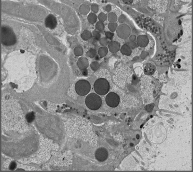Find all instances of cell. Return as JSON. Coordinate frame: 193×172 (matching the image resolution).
<instances>
[{"instance_id":"6da1fadb","label":"cell","mask_w":193,"mask_h":172,"mask_svg":"<svg viewBox=\"0 0 193 172\" xmlns=\"http://www.w3.org/2000/svg\"><path fill=\"white\" fill-rule=\"evenodd\" d=\"M2 42L5 46H12L16 42V37L12 30L8 26L2 28Z\"/></svg>"},{"instance_id":"7a4b0ae2","label":"cell","mask_w":193,"mask_h":172,"mask_svg":"<svg viewBox=\"0 0 193 172\" xmlns=\"http://www.w3.org/2000/svg\"><path fill=\"white\" fill-rule=\"evenodd\" d=\"M102 101L100 97L95 93L89 94L85 98V104L91 110H95L100 107Z\"/></svg>"},{"instance_id":"3957f363","label":"cell","mask_w":193,"mask_h":172,"mask_svg":"<svg viewBox=\"0 0 193 172\" xmlns=\"http://www.w3.org/2000/svg\"><path fill=\"white\" fill-rule=\"evenodd\" d=\"M95 91L100 95H104L107 94L110 89L109 83L105 79H99L97 80L94 85Z\"/></svg>"},{"instance_id":"277c9868","label":"cell","mask_w":193,"mask_h":172,"mask_svg":"<svg viewBox=\"0 0 193 172\" xmlns=\"http://www.w3.org/2000/svg\"><path fill=\"white\" fill-rule=\"evenodd\" d=\"M75 87L76 93L79 95L84 96L89 92L91 85L87 81L81 80L76 83Z\"/></svg>"},{"instance_id":"5b68a950","label":"cell","mask_w":193,"mask_h":172,"mask_svg":"<svg viewBox=\"0 0 193 172\" xmlns=\"http://www.w3.org/2000/svg\"><path fill=\"white\" fill-rule=\"evenodd\" d=\"M119 102V97L114 93H110L106 97V102L110 107H116L118 105Z\"/></svg>"},{"instance_id":"8992f818","label":"cell","mask_w":193,"mask_h":172,"mask_svg":"<svg viewBox=\"0 0 193 172\" xmlns=\"http://www.w3.org/2000/svg\"><path fill=\"white\" fill-rule=\"evenodd\" d=\"M108 151L104 148H99L95 153V157L99 162H104L108 158Z\"/></svg>"},{"instance_id":"52a82bcc","label":"cell","mask_w":193,"mask_h":172,"mask_svg":"<svg viewBox=\"0 0 193 172\" xmlns=\"http://www.w3.org/2000/svg\"><path fill=\"white\" fill-rule=\"evenodd\" d=\"M130 32L129 27L126 25H122L119 27L117 30V34L120 38L126 39L127 38Z\"/></svg>"},{"instance_id":"ba28073f","label":"cell","mask_w":193,"mask_h":172,"mask_svg":"<svg viewBox=\"0 0 193 172\" xmlns=\"http://www.w3.org/2000/svg\"><path fill=\"white\" fill-rule=\"evenodd\" d=\"M45 25L46 27L50 29H55L57 25L56 18L53 15H49L45 19Z\"/></svg>"},{"instance_id":"9c48e42d","label":"cell","mask_w":193,"mask_h":172,"mask_svg":"<svg viewBox=\"0 0 193 172\" xmlns=\"http://www.w3.org/2000/svg\"><path fill=\"white\" fill-rule=\"evenodd\" d=\"M149 41L147 37L145 35H141L138 37L137 44L141 47H145L148 44Z\"/></svg>"},{"instance_id":"30bf717a","label":"cell","mask_w":193,"mask_h":172,"mask_svg":"<svg viewBox=\"0 0 193 172\" xmlns=\"http://www.w3.org/2000/svg\"><path fill=\"white\" fill-rule=\"evenodd\" d=\"M155 71V67L154 65H152V64H146V66H145L144 69L145 74L148 75H150L152 74H154Z\"/></svg>"},{"instance_id":"8fae6325","label":"cell","mask_w":193,"mask_h":172,"mask_svg":"<svg viewBox=\"0 0 193 172\" xmlns=\"http://www.w3.org/2000/svg\"><path fill=\"white\" fill-rule=\"evenodd\" d=\"M109 49L112 52H116L120 49V44L116 42H112L109 44Z\"/></svg>"},{"instance_id":"7c38bea8","label":"cell","mask_w":193,"mask_h":172,"mask_svg":"<svg viewBox=\"0 0 193 172\" xmlns=\"http://www.w3.org/2000/svg\"><path fill=\"white\" fill-rule=\"evenodd\" d=\"M121 51L123 54L125 55H130L131 53V50L129 47V46L126 44H125L122 46L121 49Z\"/></svg>"},{"instance_id":"4fadbf2b","label":"cell","mask_w":193,"mask_h":172,"mask_svg":"<svg viewBox=\"0 0 193 172\" xmlns=\"http://www.w3.org/2000/svg\"><path fill=\"white\" fill-rule=\"evenodd\" d=\"M34 119V115L33 113H29L26 116V119L29 122H32Z\"/></svg>"},{"instance_id":"5bb4252c","label":"cell","mask_w":193,"mask_h":172,"mask_svg":"<svg viewBox=\"0 0 193 172\" xmlns=\"http://www.w3.org/2000/svg\"><path fill=\"white\" fill-rule=\"evenodd\" d=\"M88 20L91 23H94L96 21V19H97V17H96V16L95 15L93 14H90L89 16H88Z\"/></svg>"},{"instance_id":"9a60e30c","label":"cell","mask_w":193,"mask_h":172,"mask_svg":"<svg viewBox=\"0 0 193 172\" xmlns=\"http://www.w3.org/2000/svg\"><path fill=\"white\" fill-rule=\"evenodd\" d=\"M108 18L109 19L110 21H115L117 20V17L116 14L114 13H111L108 15Z\"/></svg>"},{"instance_id":"2e32d148","label":"cell","mask_w":193,"mask_h":172,"mask_svg":"<svg viewBox=\"0 0 193 172\" xmlns=\"http://www.w3.org/2000/svg\"><path fill=\"white\" fill-rule=\"evenodd\" d=\"M117 27V24L115 23H111L109 25V28L111 30H112L113 32L116 30V28Z\"/></svg>"},{"instance_id":"e0dca14e","label":"cell","mask_w":193,"mask_h":172,"mask_svg":"<svg viewBox=\"0 0 193 172\" xmlns=\"http://www.w3.org/2000/svg\"><path fill=\"white\" fill-rule=\"evenodd\" d=\"M107 52V49L106 48H102L100 49L99 50V54L100 55H102V54L105 55Z\"/></svg>"},{"instance_id":"ac0fdd59","label":"cell","mask_w":193,"mask_h":172,"mask_svg":"<svg viewBox=\"0 0 193 172\" xmlns=\"http://www.w3.org/2000/svg\"><path fill=\"white\" fill-rule=\"evenodd\" d=\"M81 8V11L82 12L87 13L88 11L89 10V8L87 5H83Z\"/></svg>"},{"instance_id":"d6986e66","label":"cell","mask_w":193,"mask_h":172,"mask_svg":"<svg viewBox=\"0 0 193 172\" xmlns=\"http://www.w3.org/2000/svg\"><path fill=\"white\" fill-rule=\"evenodd\" d=\"M99 19L101 21H104L106 18V16L105 14H104V13H101L99 15Z\"/></svg>"},{"instance_id":"ffe728a7","label":"cell","mask_w":193,"mask_h":172,"mask_svg":"<svg viewBox=\"0 0 193 172\" xmlns=\"http://www.w3.org/2000/svg\"><path fill=\"white\" fill-rule=\"evenodd\" d=\"M128 45L130 48H134L136 47V44L134 42H131Z\"/></svg>"},{"instance_id":"44dd1931","label":"cell","mask_w":193,"mask_h":172,"mask_svg":"<svg viewBox=\"0 0 193 172\" xmlns=\"http://www.w3.org/2000/svg\"><path fill=\"white\" fill-rule=\"evenodd\" d=\"M92 10L95 12H97L98 11V6L96 5H94L92 6Z\"/></svg>"},{"instance_id":"7402d4cb","label":"cell","mask_w":193,"mask_h":172,"mask_svg":"<svg viewBox=\"0 0 193 172\" xmlns=\"http://www.w3.org/2000/svg\"><path fill=\"white\" fill-rule=\"evenodd\" d=\"M106 36L108 37V38H110V39H111V38L113 37V36H114V34L112 33H111L110 32H107L106 33Z\"/></svg>"},{"instance_id":"603a6c76","label":"cell","mask_w":193,"mask_h":172,"mask_svg":"<svg viewBox=\"0 0 193 172\" xmlns=\"http://www.w3.org/2000/svg\"><path fill=\"white\" fill-rule=\"evenodd\" d=\"M124 3L126 4L130 5L131 3H132L133 0H123Z\"/></svg>"},{"instance_id":"cb8c5ba5","label":"cell","mask_w":193,"mask_h":172,"mask_svg":"<svg viewBox=\"0 0 193 172\" xmlns=\"http://www.w3.org/2000/svg\"><path fill=\"white\" fill-rule=\"evenodd\" d=\"M125 17L124 15H122L121 17H119V22L121 23L123 22L124 20H125Z\"/></svg>"},{"instance_id":"d4e9b609","label":"cell","mask_w":193,"mask_h":172,"mask_svg":"<svg viewBox=\"0 0 193 172\" xmlns=\"http://www.w3.org/2000/svg\"><path fill=\"white\" fill-rule=\"evenodd\" d=\"M15 166H16L15 163H12L10 166V169H11V170H13L15 168Z\"/></svg>"},{"instance_id":"484cf974","label":"cell","mask_w":193,"mask_h":172,"mask_svg":"<svg viewBox=\"0 0 193 172\" xmlns=\"http://www.w3.org/2000/svg\"><path fill=\"white\" fill-rule=\"evenodd\" d=\"M136 37L135 36H131L130 38L131 42H134L135 40Z\"/></svg>"},{"instance_id":"4316f807","label":"cell","mask_w":193,"mask_h":172,"mask_svg":"<svg viewBox=\"0 0 193 172\" xmlns=\"http://www.w3.org/2000/svg\"><path fill=\"white\" fill-rule=\"evenodd\" d=\"M111 7L110 5H108V6H107L106 7V11H110L111 10Z\"/></svg>"}]
</instances>
